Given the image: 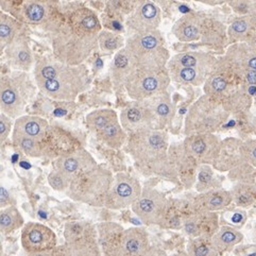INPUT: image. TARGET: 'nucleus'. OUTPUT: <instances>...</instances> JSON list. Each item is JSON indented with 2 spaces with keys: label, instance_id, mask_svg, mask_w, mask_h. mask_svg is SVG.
Masks as SVG:
<instances>
[{
  "label": "nucleus",
  "instance_id": "5fc2aeb1",
  "mask_svg": "<svg viewBox=\"0 0 256 256\" xmlns=\"http://www.w3.org/2000/svg\"><path fill=\"white\" fill-rule=\"evenodd\" d=\"M202 2H217V0H202Z\"/></svg>",
  "mask_w": 256,
  "mask_h": 256
},
{
  "label": "nucleus",
  "instance_id": "0eeeda50",
  "mask_svg": "<svg viewBox=\"0 0 256 256\" xmlns=\"http://www.w3.org/2000/svg\"><path fill=\"white\" fill-rule=\"evenodd\" d=\"M169 84V76L162 70H135L126 79L124 88L134 101H142L165 92Z\"/></svg>",
  "mask_w": 256,
  "mask_h": 256
},
{
  "label": "nucleus",
  "instance_id": "c756f323",
  "mask_svg": "<svg viewBox=\"0 0 256 256\" xmlns=\"http://www.w3.org/2000/svg\"><path fill=\"white\" fill-rule=\"evenodd\" d=\"M24 226V219L16 206L0 210V233L11 234Z\"/></svg>",
  "mask_w": 256,
  "mask_h": 256
},
{
  "label": "nucleus",
  "instance_id": "f704fd0d",
  "mask_svg": "<svg viewBox=\"0 0 256 256\" xmlns=\"http://www.w3.org/2000/svg\"><path fill=\"white\" fill-rule=\"evenodd\" d=\"M218 251L210 237L192 238L187 244V256H217Z\"/></svg>",
  "mask_w": 256,
  "mask_h": 256
},
{
  "label": "nucleus",
  "instance_id": "f257e3e1",
  "mask_svg": "<svg viewBox=\"0 0 256 256\" xmlns=\"http://www.w3.org/2000/svg\"><path fill=\"white\" fill-rule=\"evenodd\" d=\"M101 24L92 8L80 4L63 6L56 27L49 32L52 56L67 65L84 64L98 47Z\"/></svg>",
  "mask_w": 256,
  "mask_h": 256
},
{
  "label": "nucleus",
  "instance_id": "c85d7f7f",
  "mask_svg": "<svg viewBox=\"0 0 256 256\" xmlns=\"http://www.w3.org/2000/svg\"><path fill=\"white\" fill-rule=\"evenodd\" d=\"M22 22L15 17L0 11V52L20 34Z\"/></svg>",
  "mask_w": 256,
  "mask_h": 256
},
{
  "label": "nucleus",
  "instance_id": "412c9836",
  "mask_svg": "<svg viewBox=\"0 0 256 256\" xmlns=\"http://www.w3.org/2000/svg\"><path fill=\"white\" fill-rule=\"evenodd\" d=\"M142 101L150 110L154 120V129L162 130L172 122L174 116V106L167 92H162Z\"/></svg>",
  "mask_w": 256,
  "mask_h": 256
},
{
  "label": "nucleus",
  "instance_id": "e433bc0d",
  "mask_svg": "<svg viewBox=\"0 0 256 256\" xmlns=\"http://www.w3.org/2000/svg\"><path fill=\"white\" fill-rule=\"evenodd\" d=\"M232 194V199L240 208H249L256 201V187L250 184H238Z\"/></svg>",
  "mask_w": 256,
  "mask_h": 256
},
{
  "label": "nucleus",
  "instance_id": "72a5a7b5",
  "mask_svg": "<svg viewBox=\"0 0 256 256\" xmlns=\"http://www.w3.org/2000/svg\"><path fill=\"white\" fill-rule=\"evenodd\" d=\"M196 178H197L196 188L198 192H206L208 190L220 188V183H218L219 181L210 165H199Z\"/></svg>",
  "mask_w": 256,
  "mask_h": 256
},
{
  "label": "nucleus",
  "instance_id": "603ef678",
  "mask_svg": "<svg viewBox=\"0 0 256 256\" xmlns=\"http://www.w3.org/2000/svg\"><path fill=\"white\" fill-rule=\"evenodd\" d=\"M27 256H64L63 255V246H58L56 248L51 249L49 251L34 253V254H27Z\"/></svg>",
  "mask_w": 256,
  "mask_h": 256
},
{
  "label": "nucleus",
  "instance_id": "7c9ffc66",
  "mask_svg": "<svg viewBox=\"0 0 256 256\" xmlns=\"http://www.w3.org/2000/svg\"><path fill=\"white\" fill-rule=\"evenodd\" d=\"M117 118L119 117L114 110L100 108L92 110V112L88 114L86 118H85V122H86L88 130L92 134H95L96 132L101 130L102 128Z\"/></svg>",
  "mask_w": 256,
  "mask_h": 256
},
{
  "label": "nucleus",
  "instance_id": "79ce46f5",
  "mask_svg": "<svg viewBox=\"0 0 256 256\" xmlns=\"http://www.w3.org/2000/svg\"><path fill=\"white\" fill-rule=\"evenodd\" d=\"M231 4L237 13L256 17V0H231Z\"/></svg>",
  "mask_w": 256,
  "mask_h": 256
},
{
  "label": "nucleus",
  "instance_id": "2f4dec72",
  "mask_svg": "<svg viewBox=\"0 0 256 256\" xmlns=\"http://www.w3.org/2000/svg\"><path fill=\"white\" fill-rule=\"evenodd\" d=\"M199 20L192 16H187L178 22L174 27V33L178 40L190 42L198 40L200 36Z\"/></svg>",
  "mask_w": 256,
  "mask_h": 256
},
{
  "label": "nucleus",
  "instance_id": "09e8293b",
  "mask_svg": "<svg viewBox=\"0 0 256 256\" xmlns=\"http://www.w3.org/2000/svg\"><path fill=\"white\" fill-rule=\"evenodd\" d=\"M11 206H16V199L13 194L0 183V210Z\"/></svg>",
  "mask_w": 256,
  "mask_h": 256
},
{
  "label": "nucleus",
  "instance_id": "864d4df0",
  "mask_svg": "<svg viewBox=\"0 0 256 256\" xmlns=\"http://www.w3.org/2000/svg\"><path fill=\"white\" fill-rule=\"evenodd\" d=\"M246 79L250 85L256 86V72L255 70H246Z\"/></svg>",
  "mask_w": 256,
  "mask_h": 256
},
{
  "label": "nucleus",
  "instance_id": "f03ea898",
  "mask_svg": "<svg viewBox=\"0 0 256 256\" xmlns=\"http://www.w3.org/2000/svg\"><path fill=\"white\" fill-rule=\"evenodd\" d=\"M33 74L40 92L58 101H74L90 85L88 70L84 64L67 65L54 56L38 58Z\"/></svg>",
  "mask_w": 256,
  "mask_h": 256
},
{
  "label": "nucleus",
  "instance_id": "3c124183",
  "mask_svg": "<svg viewBox=\"0 0 256 256\" xmlns=\"http://www.w3.org/2000/svg\"><path fill=\"white\" fill-rule=\"evenodd\" d=\"M232 218H231V222L234 226H242L246 222V212L242 210H234L232 214Z\"/></svg>",
  "mask_w": 256,
  "mask_h": 256
},
{
  "label": "nucleus",
  "instance_id": "ddd939ff",
  "mask_svg": "<svg viewBox=\"0 0 256 256\" xmlns=\"http://www.w3.org/2000/svg\"><path fill=\"white\" fill-rule=\"evenodd\" d=\"M220 142L212 133L190 135L183 144L185 152L198 165H210L217 158Z\"/></svg>",
  "mask_w": 256,
  "mask_h": 256
},
{
  "label": "nucleus",
  "instance_id": "6e6552de",
  "mask_svg": "<svg viewBox=\"0 0 256 256\" xmlns=\"http://www.w3.org/2000/svg\"><path fill=\"white\" fill-rule=\"evenodd\" d=\"M62 8L60 0H24L17 20L50 32L56 26Z\"/></svg>",
  "mask_w": 256,
  "mask_h": 256
},
{
  "label": "nucleus",
  "instance_id": "4c0bfd02",
  "mask_svg": "<svg viewBox=\"0 0 256 256\" xmlns=\"http://www.w3.org/2000/svg\"><path fill=\"white\" fill-rule=\"evenodd\" d=\"M124 40L119 34L108 32V31H101L98 36V46L101 51L106 54L114 52V51H119L122 49L124 45Z\"/></svg>",
  "mask_w": 256,
  "mask_h": 256
},
{
  "label": "nucleus",
  "instance_id": "423d86ee",
  "mask_svg": "<svg viewBox=\"0 0 256 256\" xmlns=\"http://www.w3.org/2000/svg\"><path fill=\"white\" fill-rule=\"evenodd\" d=\"M228 110L214 97L206 96L190 108L186 117L187 135L208 134L214 132L228 118Z\"/></svg>",
  "mask_w": 256,
  "mask_h": 256
},
{
  "label": "nucleus",
  "instance_id": "a19ab883",
  "mask_svg": "<svg viewBox=\"0 0 256 256\" xmlns=\"http://www.w3.org/2000/svg\"><path fill=\"white\" fill-rule=\"evenodd\" d=\"M70 182L72 181L70 180V178H67L65 176L56 172V169L48 176V183H49L51 188L56 192H66L68 187H70Z\"/></svg>",
  "mask_w": 256,
  "mask_h": 256
},
{
  "label": "nucleus",
  "instance_id": "58836bf2",
  "mask_svg": "<svg viewBox=\"0 0 256 256\" xmlns=\"http://www.w3.org/2000/svg\"><path fill=\"white\" fill-rule=\"evenodd\" d=\"M202 56L199 54H180L174 58V61H172V63H174L176 65H178V67H206L208 68V60H210L212 56H203V58H201Z\"/></svg>",
  "mask_w": 256,
  "mask_h": 256
},
{
  "label": "nucleus",
  "instance_id": "a18cd8bd",
  "mask_svg": "<svg viewBox=\"0 0 256 256\" xmlns=\"http://www.w3.org/2000/svg\"><path fill=\"white\" fill-rule=\"evenodd\" d=\"M252 18V17H251ZM251 18L249 20H240L233 22V24L230 28V34L234 40H244L246 33H248Z\"/></svg>",
  "mask_w": 256,
  "mask_h": 256
},
{
  "label": "nucleus",
  "instance_id": "39448f33",
  "mask_svg": "<svg viewBox=\"0 0 256 256\" xmlns=\"http://www.w3.org/2000/svg\"><path fill=\"white\" fill-rule=\"evenodd\" d=\"M136 70H162L169 54L163 47V38L158 30L148 33H134L126 42Z\"/></svg>",
  "mask_w": 256,
  "mask_h": 256
},
{
  "label": "nucleus",
  "instance_id": "f8f14e48",
  "mask_svg": "<svg viewBox=\"0 0 256 256\" xmlns=\"http://www.w3.org/2000/svg\"><path fill=\"white\" fill-rule=\"evenodd\" d=\"M20 242L27 254L49 251L58 246L56 233L40 222H28L22 228Z\"/></svg>",
  "mask_w": 256,
  "mask_h": 256
},
{
  "label": "nucleus",
  "instance_id": "4be33fe9",
  "mask_svg": "<svg viewBox=\"0 0 256 256\" xmlns=\"http://www.w3.org/2000/svg\"><path fill=\"white\" fill-rule=\"evenodd\" d=\"M232 202L231 192L217 188L200 192L198 197L194 199L192 206L196 212H215L216 210L228 208Z\"/></svg>",
  "mask_w": 256,
  "mask_h": 256
},
{
  "label": "nucleus",
  "instance_id": "393cba45",
  "mask_svg": "<svg viewBox=\"0 0 256 256\" xmlns=\"http://www.w3.org/2000/svg\"><path fill=\"white\" fill-rule=\"evenodd\" d=\"M97 237V228L86 220H72L65 224V244L96 242Z\"/></svg>",
  "mask_w": 256,
  "mask_h": 256
},
{
  "label": "nucleus",
  "instance_id": "8fccbe9b",
  "mask_svg": "<svg viewBox=\"0 0 256 256\" xmlns=\"http://www.w3.org/2000/svg\"><path fill=\"white\" fill-rule=\"evenodd\" d=\"M242 66L246 67V70L256 72V54L250 52V54H246V58H242Z\"/></svg>",
  "mask_w": 256,
  "mask_h": 256
},
{
  "label": "nucleus",
  "instance_id": "9d476101",
  "mask_svg": "<svg viewBox=\"0 0 256 256\" xmlns=\"http://www.w3.org/2000/svg\"><path fill=\"white\" fill-rule=\"evenodd\" d=\"M168 206V199L165 194L152 188L144 187L142 194L132 204V210L138 218L146 226L160 224Z\"/></svg>",
  "mask_w": 256,
  "mask_h": 256
},
{
  "label": "nucleus",
  "instance_id": "5701e85b",
  "mask_svg": "<svg viewBox=\"0 0 256 256\" xmlns=\"http://www.w3.org/2000/svg\"><path fill=\"white\" fill-rule=\"evenodd\" d=\"M242 144L240 140L230 138L220 144L217 158L212 165L220 172H228L244 164L242 158Z\"/></svg>",
  "mask_w": 256,
  "mask_h": 256
},
{
  "label": "nucleus",
  "instance_id": "2eb2a0df",
  "mask_svg": "<svg viewBox=\"0 0 256 256\" xmlns=\"http://www.w3.org/2000/svg\"><path fill=\"white\" fill-rule=\"evenodd\" d=\"M97 166L96 160L84 148L76 149L54 160V169L70 181Z\"/></svg>",
  "mask_w": 256,
  "mask_h": 256
},
{
  "label": "nucleus",
  "instance_id": "c9c22d12",
  "mask_svg": "<svg viewBox=\"0 0 256 256\" xmlns=\"http://www.w3.org/2000/svg\"><path fill=\"white\" fill-rule=\"evenodd\" d=\"M62 246L64 256H101L97 240L64 244Z\"/></svg>",
  "mask_w": 256,
  "mask_h": 256
},
{
  "label": "nucleus",
  "instance_id": "bb28decb",
  "mask_svg": "<svg viewBox=\"0 0 256 256\" xmlns=\"http://www.w3.org/2000/svg\"><path fill=\"white\" fill-rule=\"evenodd\" d=\"M94 135L108 147L113 149L122 148L128 140V133L122 126L119 118L110 122Z\"/></svg>",
  "mask_w": 256,
  "mask_h": 256
},
{
  "label": "nucleus",
  "instance_id": "aec40b11",
  "mask_svg": "<svg viewBox=\"0 0 256 256\" xmlns=\"http://www.w3.org/2000/svg\"><path fill=\"white\" fill-rule=\"evenodd\" d=\"M122 256H152L149 236L146 230L140 226L124 230Z\"/></svg>",
  "mask_w": 256,
  "mask_h": 256
},
{
  "label": "nucleus",
  "instance_id": "4468645a",
  "mask_svg": "<svg viewBox=\"0 0 256 256\" xmlns=\"http://www.w3.org/2000/svg\"><path fill=\"white\" fill-rule=\"evenodd\" d=\"M160 22V8L149 0H134L133 12L126 24L135 33H148L158 30Z\"/></svg>",
  "mask_w": 256,
  "mask_h": 256
},
{
  "label": "nucleus",
  "instance_id": "a878e982",
  "mask_svg": "<svg viewBox=\"0 0 256 256\" xmlns=\"http://www.w3.org/2000/svg\"><path fill=\"white\" fill-rule=\"evenodd\" d=\"M136 70L132 58L128 50L124 47L114 56L112 62V67H110V74H112V80L115 84V86L120 88L124 86V83L129 76Z\"/></svg>",
  "mask_w": 256,
  "mask_h": 256
},
{
  "label": "nucleus",
  "instance_id": "ea45409f",
  "mask_svg": "<svg viewBox=\"0 0 256 256\" xmlns=\"http://www.w3.org/2000/svg\"><path fill=\"white\" fill-rule=\"evenodd\" d=\"M174 74V79L181 83L200 84L203 79V74L194 67H178Z\"/></svg>",
  "mask_w": 256,
  "mask_h": 256
},
{
  "label": "nucleus",
  "instance_id": "473e14b6",
  "mask_svg": "<svg viewBox=\"0 0 256 256\" xmlns=\"http://www.w3.org/2000/svg\"><path fill=\"white\" fill-rule=\"evenodd\" d=\"M12 142L14 146L18 148L24 156L32 158H44L42 142L40 140H33L27 136L12 133Z\"/></svg>",
  "mask_w": 256,
  "mask_h": 256
},
{
  "label": "nucleus",
  "instance_id": "49530a36",
  "mask_svg": "<svg viewBox=\"0 0 256 256\" xmlns=\"http://www.w3.org/2000/svg\"><path fill=\"white\" fill-rule=\"evenodd\" d=\"M24 0H0V11L11 15L17 20Z\"/></svg>",
  "mask_w": 256,
  "mask_h": 256
},
{
  "label": "nucleus",
  "instance_id": "37998d69",
  "mask_svg": "<svg viewBox=\"0 0 256 256\" xmlns=\"http://www.w3.org/2000/svg\"><path fill=\"white\" fill-rule=\"evenodd\" d=\"M242 158L244 163L256 167V140L242 144Z\"/></svg>",
  "mask_w": 256,
  "mask_h": 256
},
{
  "label": "nucleus",
  "instance_id": "f3484780",
  "mask_svg": "<svg viewBox=\"0 0 256 256\" xmlns=\"http://www.w3.org/2000/svg\"><path fill=\"white\" fill-rule=\"evenodd\" d=\"M40 142L44 158H58L67 153L80 149V147L76 144L74 136L56 126H49L45 138L40 140Z\"/></svg>",
  "mask_w": 256,
  "mask_h": 256
},
{
  "label": "nucleus",
  "instance_id": "6e6d98bb",
  "mask_svg": "<svg viewBox=\"0 0 256 256\" xmlns=\"http://www.w3.org/2000/svg\"><path fill=\"white\" fill-rule=\"evenodd\" d=\"M172 256H187V254H186V255H184V254H178V255H172Z\"/></svg>",
  "mask_w": 256,
  "mask_h": 256
},
{
  "label": "nucleus",
  "instance_id": "de8ad7c7",
  "mask_svg": "<svg viewBox=\"0 0 256 256\" xmlns=\"http://www.w3.org/2000/svg\"><path fill=\"white\" fill-rule=\"evenodd\" d=\"M13 119L4 113H0V147L6 142L13 131Z\"/></svg>",
  "mask_w": 256,
  "mask_h": 256
},
{
  "label": "nucleus",
  "instance_id": "a211bd4d",
  "mask_svg": "<svg viewBox=\"0 0 256 256\" xmlns=\"http://www.w3.org/2000/svg\"><path fill=\"white\" fill-rule=\"evenodd\" d=\"M8 64L20 72H29L34 66V58L29 42L22 34H18L4 49Z\"/></svg>",
  "mask_w": 256,
  "mask_h": 256
},
{
  "label": "nucleus",
  "instance_id": "6ab92c4d",
  "mask_svg": "<svg viewBox=\"0 0 256 256\" xmlns=\"http://www.w3.org/2000/svg\"><path fill=\"white\" fill-rule=\"evenodd\" d=\"M96 228L101 256H122L124 228L120 224L114 222H102Z\"/></svg>",
  "mask_w": 256,
  "mask_h": 256
},
{
  "label": "nucleus",
  "instance_id": "cd10ccee",
  "mask_svg": "<svg viewBox=\"0 0 256 256\" xmlns=\"http://www.w3.org/2000/svg\"><path fill=\"white\" fill-rule=\"evenodd\" d=\"M244 235L233 226H224L212 236V242L218 252L231 251L234 246L240 244Z\"/></svg>",
  "mask_w": 256,
  "mask_h": 256
},
{
  "label": "nucleus",
  "instance_id": "7ed1b4c3",
  "mask_svg": "<svg viewBox=\"0 0 256 256\" xmlns=\"http://www.w3.org/2000/svg\"><path fill=\"white\" fill-rule=\"evenodd\" d=\"M128 151L134 160L148 172L158 176H168V138L156 129H146L129 134Z\"/></svg>",
  "mask_w": 256,
  "mask_h": 256
},
{
  "label": "nucleus",
  "instance_id": "20e7f679",
  "mask_svg": "<svg viewBox=\"0 0 256 256\" xmlns=\"http://www.w3.org/2000/svg\"><path fill=\"white\" fill-rule=\"evenodd\" d=\"M113 176L110 170L98 165L74 178L66 190L67 197L90 206H104Z\"/></svg>",
  "mask_w": 256,
  "mask_h": 256
},
{
  "label": "nucleus",
  "instance_id": "9b49d317",
  "mask_svg": "<svg viewBox=\"0 0 256 256\" xmlns=\"http://www.w3.org/2000/svg\"><path fill=\"white\" fill-rule=\"evenodd\" d=\"M142 190V187L138 180L128 174L119 172L113 176L104 206L110 210H122L132 206L138 199Z\"/></svg>",
  "mask_w": 256,
  "mask_h": 256
},
{
  "label": "nucleus",
  "instance_id": "c03bdc74",
  "mask_svg": "<svg viewBox=\"0 0 256 256\" xmlns=\"http://www.w3.org/2000/svg\"><path fill=\"white\" fill-rule=\"evenodd\" d=\"M226 88V81L221 76H212V78L206 83V86L208 95L214 98L215 96L219 95V94L224 92Z\"/></svg>",
  "mask_w": 256,
  "mask_h": 256
},
{
  "label": "nucleus",
  "instance_id": "dca6fc26",
  "mask_svg": "<svg viewBox=\"0 0 256 256\" xmlns=\"http://www.w3.org/2000/svg\"><path fill=\"white\" fill-rule=\"evenodd\" d=\"M119 122L126 133L154 129V120L144 101H133L122 108Z\"/></svg>",
  "mask_w": 256,
  "mask_h": 256
},
{
  "label": "nucleus",
  "instance_id": "1a4fd4ad",
  "mask_svg": "<svg viewBox=\"0 0 256 256\" xmlns=\"http://www.w3.org/2000/svg\"><path fill=\"white\" fill-rule=\"evenodd\" d=\"M20 76H0V113L12 119H17L24 114L27 106V92Z\"/></svg>",
  "mask_w": 256,
  "mask_h": 256
},
{
  "label": "nucleus",
  "instance_id": "b1692460",
  "mask_svg": "<svg viewBox=\"0 0 256 256\" xmlns=\"http://www.w3.org/2000/svg\"><path fill=\"white\" fill-rule=\"evenodd\" d=\"M49 122L45 118L34 115H22L15 119L12 133L42 140L49 129Z\"/></svg>",
  "mask_w": 256,
  "mask_h": 256
}]
</instances>
